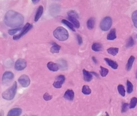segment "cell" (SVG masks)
I'll return each mask as SVG.
<instances>
[{"mask_svg": "<svg viewBox=\"0 0 137 116\" xmlns=\"http://www.w3.org/2000/svg\"><path fill=\"white\" fill-rule=\"evenodd\" d=\"M5 23L8 27L14 28L22 25L24 22V18L22 15L14 11L8 12L4 18Z\"/></svg>", "mask_w": 137, "mask_h": 116, "instance_id": "6da1fadb", "label": "cell"}, {"mask_svg": "<svg viewBox=\"0 0 137 116\" xmlns=\"http://www.w3.org/2000/svg\"><path fill=\"white\" fill-rule=\"evenodd\" d=\"M54 36L60 41H66L69 37V33L68 31L63 27L57 28L53 33Z\"/></svg>", "mask_w": 137, "mask_h": 116, "instance_id": "7a4b0ae2", "label": "cell"}, {"mask_svg": "<svg viewBox=\"0 0 137 116\" xmlns=\"http://www.w3.org/2000/svg\"><path fill=\"white\" fill-rule=\"evenodd\" d=\"M17 88V83L16 81H15L11 87L2 93V98L7 100L13 99L16 95Z\"/></svg>", "mask_w": 137, "mask_h": 116, "instance_id": "3957f363", "label": "cell"}, {"mask_svg": "<svg viewBox=\"0 0 137 116\" xmlns=\"http://www.w3.org/2000/svg\"><path fill=\"white\" fill-rule=\"evenodd\" d=\"M112 25L111 18L109 17H106L104 18L101 21L100 27L102 31L106 32L109 30L111 27Z\"/></svg>", "mask_w": 137, "mask_h": 116, "instance_id": "277c9868", "label": "cell"}, {"mask_svg": "<svg viewBox=\"0 0 137 116\" xmlns=\"http://www.w3.org/2000/svg\"><path fill=\"white\" fill-rule=\"evenodd\" d=\"M14 78V75L11 71H6L2 76V81L3 84L5 85H8L11 84Z\"/></svg>", "mask_w": 137, "mask_h": 116, "instance_id": "5b68a950", "label": "cell"}, {"mask_svg": "<svg viewBox=\"0 0 137 116\" xmlns=\"http://www.w3.org/2000/svg\"><path fill=\"white\" fill-rule=\"evenodd\" d=\"M33 27V25L29 23H27L25 25L23 28L22 32L20 33L18 35L14 36H13V39L14 40H17L19 39L25 35L26 34L29 30H30Z\"/></svg>", "mask_w": 137, "mask_h": 116, "instance_id": "8992f818", "label": "cell"}, {"mask_svg": "<svg viewBox=\"0 0 137 116\" xmlns=\"http://www.w3.org/2000/svg\"><path fill=\"white\" fill-rule=\"evenodd\" d=\"M27 66L26 61L22 58H19L15 62V69L18 71L24 70Z\"/></svg>", "mask_w": 137, "mask_h": 116, "instance_id": "52a82bcc", "label": "cell"}, {"mask_svg": "<svg viewBox=\"0 0 137 116\" xmlns=\"http://www.w3.org/2000/svg\"><path fill=\"white\" fill-rule=\"evenodd\" d=\"M19 83L23 88H27L29 85L30 80L29 77L26 75H21L18 79Z\"/></svg>", "mask_w": 137, "mask_h": 116, "instance_id": "ba28073f", "label": "cell"}, {"mask_svg": "<svg viewBox=\"0 0 137 116\" xmlns=\"http://www.w3.org/2000/svg\"><path fill=\"white\" fill-rule=\"evenodd\" d=\"M65 80V77L64 75H58L56 78L55 81L53 83V85L55 88L60 89L62 88L63 84Z\"/></svg>", "mask_w": 137, "mask_h": 116, "instance_id": "9c48e42d", "label": "cell"}, {"mask_svg": "<svg viewBox=\"0 0 137 116\" xmlns=\"http://www.w3.org/2000/svg\"><path fill=\"white\" fill-rule=\"evenodd\" d=\"M22 113V109L19 108H14L12 109L8 112L7 116H20Z\"/></svg>", "mask_w": 137, "mask_h": 116, "instance_id": "30bf717a", "label": "cell"}, {"mask_svg": "<svg viewBox=\"0 0 137 116\" xmlns=\"http://www.w3.org/2000/svg\"><path fill=\"white\" fill-rule=\"evenodd\" d=\"M47 67L50 70L53 72L58 71L60 68L58 64L52 62H50L48 63Z\"/></svg>", "mask_w": 137, "mask_h": 116, "instance_id": "8fae6325", "label": "cell"}, {"mask_svg": "<svg viewBox=\"0 0 137 116\" xmlns=\"http://www.w3.org/2000/svg\"><path fill=\"white\" fill-rule=\"evenodd\" d=\"M74 92L72 90H68L64 94V97L65 99L68 100H73L74 98Z\"/></svg>", "mask_w": 137, "mask_h": 116, "instance_id": "7c38bea8", "label": "cell"}, {"mask_svg": "<svg viewBox=\"0 0 137 116\" xmlns=\"http://www.w3.org/2000/svg\"><path fill=\"white\" fill-rule=\"evenodd\" d=\"M84 79L86 82H90L93 78V75L91 72L86 70L85 69L83 70Z\"/></svg>", "mask_w": 137, "mask_h": 116, "instance_id": "4fadbf2b", "label": "cell"}, {"mask_svg": "<svg viewBox=\"0 0 137 116\" xmlns=\"http://www.w3.org/2000/svg\"><path fill=\"white\" fill-rule=\"evenodd\" d=\"M104 60L107 63V64L109 66H110L112 69H114V70H116L118 68L119 65H118V64L115 61L112 60L111 59H109L108 58H105Z\"/></svg>", "mask_w": 137, "mask_h": 116, "instance_id": "5bb4252c", "label": "cell"}, {"mask_svg": "<svg viewBox=\"0 0 137 116\" xmlns=\"http://www.w3.org/2000/svg\"><path fill=\"white\" fill-rule=\"evenodd\" d=\"M52 46L51 48L50 52L52 53H58L61 49V46L55 42L52 43Z\"/></svg>", "mask_w": 137, "mask_h": 116, "instance_id": "9a60e30c", "label": "cell"}, {"mask_svg": "<svg viewBox=\"0 0 137 116\" xmlns=\"http://www.w3.org/2000/svg\"><path fill=\"white\" fill-rule=\"evenodd\" d=\"M43 11H44L43 7L41 5L39 7L36 13V15H35V18H34V21H37L40 19V18L41 17L42 15H43Z\"/></svg>", "mask_w": 137, "mask_h": 116, "instance_id": "2e32d148", "label": "cell"}, {"mask_svg": "<svg viewBox=\"0 0 137 116\" xmlns=\"http://www.w3.org/2000/svg\"><path fill=\"white\" fill-rule=\"evenodd\" d=\"M91 48L95 52H100L103 49V46L101 43H95L92 45Z\"/></svg>", "mask_w": 137, "mask_h": 116, "instance_id": "e0dca14e", "label": "cell"}, {"mask_svg": "<svg viewBox=\"0 0 137 116\" xmlns=\"http://www.w3.org/2000/svg\"><path fill=\"white\" fill-rule=\"evenodd\" d=\"M116 33L115 29L113 28L109 32L107 37V40H113L116 38Z\"/></svg>", "mask_w": 137, "mask_h": 116, "instance_id": "ac0fdd59", "label": "cell"}, {"mask_svg": "<svg viewBox=\"0 0 137 116\" xmlns=\"http://www.w3.org/2000/svg\"><path fill=\"white\" fill-rule=\"evenodd\" d=\"M68 19L71 22H72L75 27L77 28H80V24L79 21L77 20V18L68 16Z\"/></svg>", "mask_w": 137, "mask_h": 116, "instance_id": "d6986e66", "label": "cell"}, {"mask_svg": "<svg viewBox=\"0 0 137 116\" xmlns=\"http://www.w3.org/2000/svg\"><path fill=\"white\" fill-rule=\"evenodd\" d=\"M135 60V57L134 56H131L130 57L128 60V62L126 65V70L128 71L130 70L132 68L133 66V63L134 62Z\"/></svg>", "mask_w": 137, "mask_h": 116, "instance_id": "ffe728a7", "label": "cell"}, {"mask_svg": "<svg viewBox=\"0 0 137 116\" xmlns=\"http://www.w3.org/2000/svg\"><path fill=\"white\" fill-rule=\"evenodd\" d=\"M95 20L94 18L91 17L88 19L87 22V27L90 30L93 29L94 28Z\"/></svg>", "mask_w": 137, "mask_h": 116, "instance_id": "44dd1931", "label": "cell"}, {"mask_svg": "<svg viewBox=\"0 0 137 116\" xmlns=\"http://www.w3.org/2000/svg\"><path fill=\"white\" fill-rule=\"evenodd\" d=\"M62 22L63 24H64L65 25H66V26L68 27L72 31L74 32H75V30L74 28V25H73L72 24L69 22L68 21L66 20V19H63L62 20Z\"/></svg>", "mask_w": 137, "mask_h": 116, "instance_id": "7402d4cb", "label": "cell"}, {"mask_svg": "<svg viewBox=\"0 0 137 116\" xmlns=\"http://www.w3.org/2000/svg\"><path fill=\"white\" fill-rule=\"evenodd\" d=\"M119 48H116V47H111L107 49L108 53L113 56L116 55L119 52Z\"/></svg>", "mask_w": 137, "mask_h": 116, "instance_id": "603a6c76", "label": "cell"}, {"mask_svg": "<svg viewBox=\"0 0 137 116\" xmlns=\"http://www.w3.org/2000/svg\"><path fill=\"white\" fill-rule=\"evenodd\" d=\"M118 92L121 96L124 97L126 95V91L124 86L123 85L119 84L117 87Z\"/></svg>", "mask_w": 137, "mask_h": 116, "instance_id": "cb8c5ba5", "label": "cell"}, {"mask_svg": "<svg viewBox=\"0 0 137 116\" xmlns=\"http://www.w3.org/2000/svg\"><path fill=\"white\" fill-rule=\"evenodd\" d=\"M82 92L84 95H89L91 93V90L89 86L87 85H84L82 88Z\"/></svg>", "mask_w": 137, "mask_h": 116, "instance_id": "d4e9b609", "label": "cell"}, {"mask_svg": "<svg viewBox=\"0 0 137 116\" xmlns=\"http://www.w3.org/2000/svg\"><path fill=\"white\" fill-rule=\"evenodd\" d=\"M137 104V98L136 97H133L131 99L129 105V108L133 109L136 107Z\"/></svg>", "mask_w": 137, "mask_h": 116, "instance_id": "484cf974", "label": "cell"}, {"mask_svg": "<svg viewBox=\"0 0 137 116\" xmlns=\"http://www.w3.org/2000/svg\"><path fill=\"white\" fill-rule=\"evenodd\" d=\"M101 70H100V72L101 75L102 77H105L109 73V70L107 68H105L101 66Z\"/></svg>", "mask_w": 137, "mask_h": 116, "instance_id": "4316f807", "label": "cell"}, {"mask_svg": "<svg viewBox=\"0 0 137 116\" xmlns=\"http://www.w3.org/2000/svg\"><path fill=\"white\" fill-rule=\"evenodd\" d=\"M127 92L129 94H130L133 91V86L131 82L129 80L127 81Z\"/></svg>", "mask_w": 137, "mask_h": 116, "instance_id": "83f0119b", "label": "cell"}, {"mask_svg": "<svg viewBox=\"0 0 137 116\" xmlns=\"http://www.w3.org/2000/svg\"><path fill=\"white\" fill-rule=\"evenodd\" d=\"M132 19L134 26L137 28V10L134 12L132 14Z\"/></svg>", "mask_w": 137, "mask_h": 116, "instance_id": "f1b7e54d", "label": "cell"}, {"mask_svg": "<svg viewBox=\"0 0 137 116\" xmlns=\"http://www.w3.org/2000/svg\"><path fill=\"white\" fill-rule=\"evenodd\" d=\"M134 44V40L132 37H129L126 43L127 47H130L133 46Z\"/></svg>", "mask_w": 137, "mask_h": 116, "instance_id": "f546056e", "label": "cell"}, {"mask_svg": "<svg viewBox=\"0 0 137 116\" xmlns=\"http://www.w3.org/2000/svg\"><path fill=\"white\" fill-rule=\"evenodd\" d=\"M22 29V28H17L14 29L9 30H8V33L10 35L12 36L17 33L18 32L20 31Z\"/></svg>", "mask_w": 137, "mask_h": 116, "instance_id": "4dcf8cb0", "label": "cell"}, {"mask_svg": "<svg viewBox=\"0 0 137 116\" xmlns=\"http://www.w3.org/2000/svg\"><path fill=\"white\" fill-rule=\"evenodd\" d=\"M68 17H73L78 18H79L78 14L74 11H70L68 12Z\"/></svg>", "mask_w": 137, "mask_h": 116, "instance_id": "1f68e13d", "label": "cell"}, {"mask_svg": "<svg viewBox=\"0 0 137 116\" xmlns=\"http://www.w3.org/2000/svg\"><path fill=\"white\" fill-rule=\"evenodd\" d=\"M129 106V104L126 103H123L121 109V112L122 113L126 112L127 110L128 107Z\"/></svg>", "mask_w": 137, "mask_h": 116, "instance_id": "d6a6232c", "label": "cell"}, {"mask_svg": "<svg viewBox=\"0 0 137 116\" xmlns=\"http://www.w3.org/2000/svg\"><path fill=\"white\" fill-rule=\"evenodd\" d=\"M43 98L46 101H48L52 98V96L50 95L49 93H46L43 96Z\"/></svg>", "mask_w": 137, "mask_h": 116, "instance_id": "836d02e7", "label": "cell"}, {"mask_svg": "<svg viewBox=\"0 0 137 116\" xmlns=\"http://www.w3.org/2000/svg\"><path fill=\"white\" fill-rule=\"evenodd\" d=\"M76 37H77V39L78 44L79 45H81L83 43V39H82V37L81 36L78 34H77Z\"/></svg>", "mask_w": 137, "mask_h": 116, "instance_id": "e575fe53", "label": "cell"}, {"mask_svg": "<svg viewBox=\"0 0 137 116\" xmlns=\"http://www.w3.org/2000/svg\"><path fill=\"white\" fill-rule=\"evenodd\" d=\"M92 58L93 61L94 62L95 64H97V59H96V58L94 56L92 57Z\"/></svg>", "mask_w": 137, "mask_h": 116, "instance_id": "d590c367", "label": "cell"}, {"mask_svg": "<svg viewBox=\"0 0 137 116\" xmlns=\"http://www.w3.org/2000/svg\"><path fill=\"white\" fill-rule=\"evenodd\" d=\"M40 0H32V2L33 4H36L40 1Z\"/></svg>", "mask_w": 137, "mask_h": 116, "instance_id": "8d00e7d4", "label": "cell"}, {"mask_svg": "<svg viewBox=\"0 0 137 116\" xmlns=\"http://www.w3.org/2000/svg\"><path fill=\"white\" fill-rule=\"evenodd\" d=\"M91 73L92 74H93L95 77H98L99 75H98V74H97V73H95L94 72H91Z\"/></svg>", "mask_w": 137, "mask_h": 116, "instance_id": "74e56055", "label": "cell"}, {"mask_svg": "<svg viewBox=\"0 0 137 116\" xmlns=\"http://www.w3.org/2000/svg\"><path fill=\"white\" fill-rule=\"evenodd\" d=\"M4 113L3 110H1V116H4Z\"/></svg>", "mask_w": 137, "mask_h": 116, "instance_id": "f35d334b", "label": "cell"}, {"mask_svg": "<svg viewBox=\"0 0 137 116\" xmlns=\"http://www.w3.org/2000/svg\"><path fill=\"white\" fill-rule=\"evenodd\" d=\"M106 115L104 116H109V114H108V112H106Z\"/></svg>", "mask_w": 137, "mask_h": 116, "instance_id": "ab89813d", "label": "cell"}, {"mask_svg": "<svg viewBox=\"0 0 137 116\" xmlns=\"http://www.w3.org/2000/svg\"><path fill=\"white\" fill-rule=\"evenodd\" d=\"M55 1H59V0H55Z\"/></svg>", "mask_w": 137, "mask_h": 116, "instance_id": "60d3db41", "label": "cell"}, {"mask_svg": "<svg viewBox=\"0 0 137 116\" xmlns=\"http://www.w3.org/2000/svg\"><path fill=\"white\" fill-rule=\"evenodd\" d=\"M27 116V115H24V116Z\"/></svg>", "mask_w": 137, "mask_h": 116, "instance_id": "b9f144b4", "label": "cell"}, {"mask_svg": "<svg viewBox=\"0 0 137 116\" xmlns=\"http://www.w3.org/2000/svg\"><path fill=\"white\" fill-rule=\"evenodd\" d=\"M136 78H137V76H136Z\"/></svg>", "mask_w": 137, "mask_h": 116, "instance_id": "7bdbcfd3", "label": "cell"}, {"mask_svg": "<svg viewBox=\"0 0 137 116\" xmlns=\"http://www.w3.org/2000/svg\"></svg>", "mask_w": 137, "mask_h": 116, "instance_id": "ee69618b", "label": "cell"}]
</instances>
